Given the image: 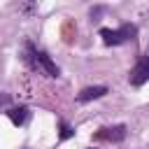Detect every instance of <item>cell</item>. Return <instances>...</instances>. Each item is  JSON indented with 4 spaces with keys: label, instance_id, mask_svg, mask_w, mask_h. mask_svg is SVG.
<instances>
[{
    "label": "cell",
    "instance_id": "obj_5",
    "mask_svg": "<svg viewBox=\"0 0 149 149\" xmlns=\"http://www.w3.org/2000/svg\"><path fill=\"white\" fill-rule=\"evenodd\" d=\"M107 93V86H88L84 91H79V102H88V100H95V98H102Z\"/></svg>",
    "mask_w": 149,
    "mask_h": 149
},
{
    "label": "cell",
    "instance_id": "obj_7",
    "mask_svg": "<svg viewBox=\"0 0 149 149\" xmlns=\"http://www.w3.org/2000/svg\"><path fill=\"white\" fill-rule=\"evenodd\" d=\"M68 137H72V128L68 123H61V140H68Z\"/></svg>",
    "mask_w": 149,
    "mask_h": 149
},
{
    "label": "cell",
    "instance_id": "obj_8",
    "mask_svg": "<svg viewBox=\"0 0 149 149\" xmlns=\"http://www.w3.org/2000/svg\"><path fill=\"white\" fill-rule=\"evenodd\" d=\"M7 102H9V95H7V93H0V107L7 105Z\"/></svg>",
    "mask_w": 149,
    "mask_h": 149
},
{
    "label": "cell",
    "instance_id": "obj_3",
    "mask_svg": "<svg viewBox=\"0 0 149 149\" xmlns=\"http://www.w3.org/2000/svg\"><path fill=\"white\" fill-rule=\"evenodd\" d=\"M130 84L133 86H142L147 79H149V56H142L137 63H135V68L130 70Z\"/></svg>",
    "mask_w": 149,
    "mask_h": 149
},
{
    "label": "cell",
    "instance_id": "obj_4",
    "mask_svg": "<svg viewBox=\"0 0 149 149\" xmlns=\"http://www.w3.org/2000/svg\"><path fill=\"white\" fill-rule=\"evenodd\" d=\"M98 140H107V142H121L126 137V126H112V128H102L98 135Z\"/></svg>",
    "mask_w": 149,
    "mask_h": 149
},
{
    "label": "cell",
    "instance_id": "obj_2",
    "mask_svg": "<svg viewBox=\"0 0 149 149\" xmlns=\"http://www.w3.org/2000/svg\"><path fill=\"white\" fill-rule=\"evenodd\" d=\"M135 33H137V28H135V26H130V23H126V26H121L119 30L102 28V30H100V37H102V42H105V44L116 47V44H123V42L133 40V35H135Z\"/></svg>",
    "mask_w": 149,
    "mask_h": 149
},
{
    "label": "cell",
    "instance_id": "obj_6",
    "mask_svg": "<svg viewBox=\"0 0 149 149\" xmlns=\"http://www.w3.org/2000/svg\"><path fill=\"white\" fill-rule=\"evenodd\" d=\"M7 116L12 119L14 126H23L26 119H28V107H23V105H21V107H12V109L7 112Z\"/></svg>",
    "mask_w": 149,
    "mask_h": 149
},
{
    "label": "cell",
    "instance_id": "obj_1",
    "mask_svg": "<svg viewBox=\"0 0 149 149\" xmlns=\"http://www.w3.org/2000/svg\"><path fill=\"white\" fill-rule=\"evenodd\" d=\"M26 49H28V56H26V58H28L37 70H42L47 77H58L61 70H58V65L51 61V56H49L47 51H35L33 47H26Z\"/></svg>",
    "mask_w": 149,
    "mask_h": 149
},
{
    "label": "cell",
    "instance_id": "obj_9",
    "mask_svg": "<svg viewBox=\"0 0 149 149\" xmlns=\"http://www.w3.org/2000/svg\"><path fill=\"white\" fill-rule=\"evenodd\" d=\"M91 149H93V147H91Z\"/></svg>",
    "mask_w": 149,
    "mask_h": 149
}]
</instances>
